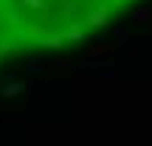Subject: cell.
Listing matches in <instances>:
<instances>
[{
    "label": "cell",
    "instance_id": "cell-5",
    "mask_svg": "<svg viewBox=\"0 0 152 146\" xmlns=\"http://www.w3.org/2000/svg\"><path fill=\"white\" fill-rule=\"evenodd\" d=\"M130 17L135 23H147V20H152V9H149V6H138V9H132Z\"/></svg>",
    "mask_w": 152,
    "mask_h": 146
},
{
    "label": "cell",
    "instance_id": "cell-8",
    "mask_svg": "<svg viewBox=\"0 0 152 146\" xmlns=\"http://www.w3.org/2000/svg\"><path fill=\"white\" fill-rule=\"evenodd\" d=\"M115 37H118V45H127V42H130V34H127L124 28H115Z\"/></svg>",
    "mask_w": 152,
    "mask_h": 146
},
{
    "label": "cell",
    "instance_id": "cell-2",
    "mask_svg": "<svg viewBox=\"0 0 152 146\" xmlns=\"http://www.w3.org/2000/svg\"><path fill=\"white\" fill-rule=\"evenodd\" d=\"M34 45H42V48H62L65 45V34L62 31H45V37Z\"/></svg>",
    "mask_w": 152,
    "mask_h": 146
},
{
    "label": "cell",
    "instance_id": "cell-6",
    "mask_svg": "<svg viewBox=\"0 0 152 146\" xmlns=\"http://www.w3.org/2000/svg\"><path fill=\"white\" fill-rule=\"evenodd\" d=\"M102 79H115L118 76V70H115V65H99V70H96Z\"/></svg>",
    "mask_w": 152,
    "mask_h": 146
},
{
    "label": "cell",
    "instance_id": "cell-3",
    "mask_svg": "<svg viewBox=\"0 0 152 146\" xmlns=\"http://www.w3.org/2000/svg\"><path fill=\"white\" fill-rule=\"evenodd\" d=\"M110 51H113V45H93V48L87 51L85 65H87V62H93V59H99V56H104V54H110Z\"/></svg>",
    "mask_w": 152,
    "mask_h": 146
},
{
    "label": "cell",
    "instance_id": "cell-7",
    "mask_svg": "<svg viewBox=\"0 0 152 146\" xmlns=\"http://www.w3.org/2000/svg\"><path fill=\"white\" fill-rule=\"evenodd\" d=\"M26 90L23 84H6L3 87V98H11V96H20V93Z\"/></svg>",
    "mask_w": 152,
    "mask_h": 146
},
{
    "label": "cell",
    "instance_id": "cell-10",
    "mask_svg": "<svg viewBox=\"0 0 152 146\" xmlns=\"http://www.w3.org/2000/svg\"><path fill=\"white\" fill-rule=\"evenodd\" d=\"M54 68H71V62H68V59H59V62H54Z\"/></svg>",
    "mask_w": 152,
    "mask_h": 146
},
{
    "label": "cell",
    "instance_id": "cell-9",
    "mask_svg": "<svg viewBox=\"0 0 152 146\" xmlns=\"http://www.w3.org/2000/svg\"><path fill=\"white\" fill-rule=\"evenodd\" d=\"M26 70H28V73H37V70H39V62H37V59H28Z\"/></svg>",
    "mask_w": 152,
    "mask_h": 146
},
{
    "label": "cell",
    "instance_id": "cell-4",
    "mask_svg": "<svg viewBox=\"0 0 152 146\" xmlns=\"http://www.w3.org/2000/svg\"><path fill=\"white\" fill-rule=\"evenodd\" d=\"M87 34H85V28L79 25V23H73L71 28H68V34H65V39H71V42H82Z\"/></svg>",
    "mask_w": 152,
    "mask_h": 146
},
{
    "label": "cell",
    "instance_id": "cell-1",
    "mask_svg": "<svg viewBox=\"0 0 152 146\" xmlns=\"http://www.w3.org/2000/svg\"><path fill=\"white\" fill-rule=\"evenodd\" d=\"M87 25H96V28H107V23H110V14H107V9L104 6H99V9H93L90 14H87Z\"/></svg>",
    "mask_w": 152,
    "mask_h": 146
}]
</instances>
